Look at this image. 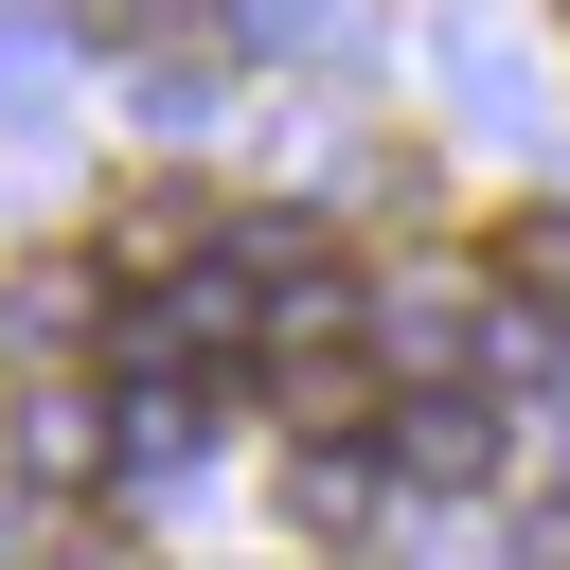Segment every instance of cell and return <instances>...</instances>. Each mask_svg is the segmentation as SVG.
<instances>
[{
    "label": "cell",
    "mask_w": 570,
    "mask_h": 570,
    "mask_svg": "<svg viewBox=\"0 0 570 570\" xmlns=\"http://www.w3.org/2000/svg\"><path fill=\"white\" fill-rule=\"evenodd\" d=\"M499 321L517 338H570V214H517L499 232Z\"/></svg>",
    "instance_id": "cell-1"
},
{
    "label": "cell",
    "mask_w": 570,
    "mask_h": 570,
    "mask_svg": "<svg viewBox=\"0 0 570 570\" xmlns=\"http://www.w3.org/2000/svg\"><path fill=\"white\" fill-rule=\"evenodd\" d=\"M392 463H428V481H481V463H499V410H481V392H428V410H392Z\"/></svg>",
    "instance_id": "cell-2"
},
{
    "label": "cell",
    "mask_w": 570,
    "mask_h": 570,
    "mask_svg": "<svg viewBox=\"0 0 570 570\" xmlns=\"http://www.w3.org/2000/svg\"><path fill=\"white\" fill-rule=\"evenodd\" d=\"M18 463H36V481H89L107 445H89V410H71V392H36V428H18Z\"/></svg>",
    "instance_id": "cell-3"
}]
</instances>
